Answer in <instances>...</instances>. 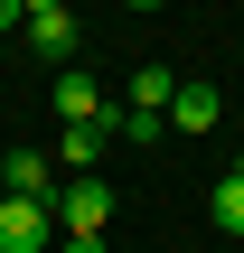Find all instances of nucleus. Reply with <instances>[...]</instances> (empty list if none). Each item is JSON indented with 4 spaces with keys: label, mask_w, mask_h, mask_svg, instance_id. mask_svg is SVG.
I'll return each instance as SVG.
<instances>
[{
    "label": "nucleus",
    "mask_w": 244,
    "mask_h": 253,
    "mask_svg": "<svg viewBox=\"0 0 244 253\" xmlns=\"http://www.w3.org/2000/svg\"><path fill=\"white\" fill-rule=\"evenodd\" d=\"M19 9H28V0H0V28H19Z\"/></svg>",
    "instance_id": "obj_10"
},
{
    "label": "nucleus",
    "mask_w": 244,
    "mask_h": 253,
    "mask_svg": "<svg viewBox=\"0 0 244 253\" xmlns=\"http://www.w3.org/2000/svg\"><path fill=\"white\" fill-rule=\"evenodd\" d=\"M160 122H179V131H188V141H197V131H216V122H226V94H216V84H179V94H169V113H160Z\"/></svg>",
    "instance_id": "obj_5"
},
{
    "label": "nucleus",
    "mask_w": 244,
    "mask_h": 253,
    "mask_svg": "<svg viewBox=\"0 0 244 253\" xmlns=\"http://www.w3.org/2000/svg\"><path fill=\"white\" fill-rule=\"evenodd\" d=\"M47 216H56V244H66V235H75V244H103V225H113V188H103V178H56Z\"/></svg>",
    "instance_id": "obj_1"
},
{
    "label": "nucleus",
    "mask_w": 244,
    "mask_h": 253,
    "mask_svg": "<svg viewBox=\"0 0 244 253\" xmlns=\"http://www.w3.org/2000/svg\"><path fill=\"white\" fill-rule=\"evenodd\" d=\"M235 178H244V160H235Z\"/></svg>",
    "instance_id": "obj_12"
},
{
    "label": "nucleus",
    "mask_w": 244,
    "mask_h": 253,
    "mask_svg": "<svg viewBox=\"0 0 244 253\" xmlns=\"http://www.w3.org/2000/svg\"><path fill=\"white\" fill-rule=\"evenodd\" d=\"M56 253H103V244H75V235H66V244H56Z\"/></svg>",
    "instance_id": "obj_11"
},
{
    "label": "nucleus",
    "mask_w": 244,
    "mask_h": 253,
    "mask_svg": "<svg viewBox=\"0 0 244 253\" xmlns=\"http://www.w3.org/2000/svg\"><path fill=\"white\" fill-rule=\"evenodd\" d=\"M47 103H56V122H66V131H75V122H94V131H122V103H103V84H94L85 66H66Z\"/></svg>",
    "instance_id": "obj_2"
},
{
    "label": "nucleus",
    "mask_w": 244,
    "mask_h": 253,
    "mask_svg": "<svg viewBox=\"0 0 244 253\" xmlns=\"http://www.w3.org/2000/svg\"><path fill=\"white\" fill-rule=\"evenodd\" d=\"M0 178H9V197H28V207H47V197H56V160H47V150H9V169H0Z\"/></svg>",
    "instance_id": "obj_6"
},
{
    "label": "nucleus",
    "mask_w": 244,
    "mask_h": 253,
    "mask_svg": "<svg viewBox=\"0 0 244 253\" xmlns=\"http://www.w3.org/2000/svg\"><path fill=\"white\" fill-rule=\"evenodd\" d=\"M94 160H103V131H94V122H75V131L56 141V169H75V178H85Z\"/></svg>",
    "instance_id": "obj_9"
},
{
    "label": "nucleus",
    "mask_w": 244,
    "mask_h": 253,
    "mask_svg": "<svg viewBox=\"0 0 244 253\" xmlns=\"http://www.w3.org/2000/svg\"><path fill=\"white\" fill-rule=\"evenodd\" d=\"M207 216H216V235H235V244H244V178H235V169L207 188Z\"/></svg>",
    "instance_id": "obj_8"
},
{
    "label": "nucleus",
    "mask_w": 244,
    "mask_h": 253,
    "mask_svg": "<svg viewBox=\"0 0 244 253\" xmlns=\"http://www.w3.org/2000/svg\"><path fill=\"white\" fill-rule=\"evenodd\" d=\"M19 28H28V47H38V56H56V66H66V56H75V38H85V28H75V9H56V0H28V9H19Z\"/></svg>",
    "instance_id": "obj_4"
},
{
    "label": "nucleus",
    "mask_w": 244,
    "mask_h": 253,
    "mask_svg": "<svg viewBox=\"0 0 244 253\" xmlns=\"http://www.w3.org/2000/svg\"><path fill=\"white\" fill-rule=\"evenodd\" d=\"M169 94H179V75H169V66H141V75H132V103H122V113H150V122H160V113H169Z\"/></svg>",
    "instance_id": "obj_7"
},
{
    "label": "nucleus",
    "mask_w": 244,
    "mask_h": 253,
    "mask_svg": "<svg viewBox=\"0 0 244 253\" xmlns=\"http://www.w3.org/2000/svg\"><path fill=\"white\" fill-rule=\"evenodd\" d=\"M0 253H56V216L28 197H0Z\"/></svg>",
    "instance_id": "obj_3"
}]
</instances>
